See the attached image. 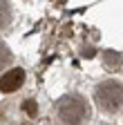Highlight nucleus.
Listing matches in <instances>:
<instances>
[{"label": "nucleus", "mask_w": 123, "mask_h": 125, "mask_svg": "<svg viewBox=\"0 0 123 125\" xmlns=\"http://www.w3.org/2000/svg\"><path fill=\"white\" fill-rule=\"evenodd\" d=\"M9 62H11V52L5 42H0V69H5Z\"/></svg>", "instance_id": "423d86ee"}, {"label": "nucleus", "mask_w": 123, "mask_h": 125, "mask_svg": "<svg viewBox=\"0 0 123 125\" xmlns=\"http://www.w3.org/2000/svg\"><path fill=\"white\" fill-rule=\"evenodd\" d=\"M96 107L105 114H116L123 109V85L116 81H103L94 89Z\"/></svg>", "instance_id": "f257e3e1"}, {"label": "nucleus", "mask_w": 123, "mask_h": 125, "mask_svg": "<svg viewBox=\"0 0 123 125\" xmlns=\"http://www.w3.org/2000/svg\"><path fill=\"white\" fill-rule=\"evenodd\" d=\"M103 65H105V69L116 72V69H121V65H123V58H121V54H119V52L107 49V52L103 54Z\"/></svg>", "instance_id": "20e7f679"}, {"label": "nucleus", "mask_w": 123, "mask_h": 125, "mask_svg": "<svg viewBox=\"0 0 123 125\" xmlns=\"http://www.w3.org/2000/svg\"><path fill=\"white\" fill-rule=\"evenodd\" d=\"M22 109L29 114V116H36V112H38V107H36V101H25L22 103Z\"/></svg>", "instance_id": "0eeeda50"}, {"label": "nucleus", "mask_w": 123, "mask_h": 125, "mask_svg": "<svg viewBox=\"0 0 123 125\" xmlns=\"http://www.w3.org/2000/svg\"><path fill=\"white\" fill-rule=\"evenodd\" d=\"M25 81V72L18 69V67H13L9 72H5V76L0 78V92H5V94H11V92H16Z\"/></svg>", "instance_id": "7ed1b4c3"}, {"label": "nucleus", "mask_w": 123, "mask_h": 125, "mask_svg": "<svg viewBox=\"0 0 123 125\" xmlns=\"http://www.w3.org/2000/svg\"><path fill=\"white\" fill-rule=\"evenodd\" d=\"M11 22V9H9V2L7 0H0V29L7 27Z\"/></svg>", "instance_id": "39448f33"}, {"label": "nucleus", "mask_w": 123, "mask_h": 125, "mask_svg": "<svg viewBox=\"0 0 123 125\" xmlns=\"http://www.w3.org/2000/svg\"><path fill=\"white\" fill-rule=\"evenodd\" d=\"M56 112L63 123H83L87 116V103L78 94H67L58 101Z\"/></svg>", "instance_id": "f03ea898"}]
</instances>
